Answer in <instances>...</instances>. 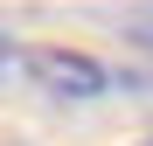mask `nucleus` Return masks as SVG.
Returning a JSON list of instances; mask_svg holds the SVG:
<instances>
[{
    "instance_id": "20e7f679",
    "label": "nucleus",
    "mask_w": 153,
    "mask_h": 146,
    "mask_svg": "<svg viewBox=\"0 0 153 146\" xmlns=\"http://www.w3.org/2000/svg\"><path fill=\"white\" fill-rule=\"evenodd\" d=\"M146 146H153V139H146Z\"/></svg>"
},
{
    "instance_id": "f03ea898",
    "label": "nucleus",
    "mask_w": 153,
    "mask_h": 146,
    "mask_svg": "<svg viewBox=\"0 0 153 146\" xmlns=\"http://www.w3.org/2000/svg\"><path fill=\"white\" fill-rule=\"evenodd\" d=\"M7 63H14V49H7V42H0V77H7Z\"/></svg>"
},
{
    "instance_id": "f257e3e1",
    "label": "nucleus",
    "mask_w": 153,
    "mask_h": 146,
    "mask_svg": "<svg viewBox=\"0 0 153 146\" xmlns=\"http://www.w3.org/2000/svg\"><path fill=\"white\" fill-rule=\"evenodd\" d=\"M21 70H28V84L42 97H63V104L105 97V84H111V70L97 63V56H84V49H28Z\"/></svg>"
},
{
    "instance_id": "7ed1b4c3",
    "label": "nucleus",
    "mask_w": 153,
    "mask_h": 146,
    "mask_svg": "<svg viewBox=\"0 0 153 146\" xmlns=\"http://www.w3.org/2000/svg\"><path fill=\"white\" fill-rule=\"evenodd\" d=\"M139 28H146V35H153V14H139Z\"/></svg>"
}]
</instances>
